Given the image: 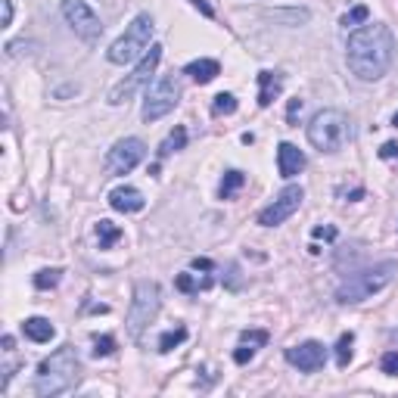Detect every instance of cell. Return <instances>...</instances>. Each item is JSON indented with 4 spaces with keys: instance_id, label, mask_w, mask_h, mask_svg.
<instances>
[{
    "instance_id": "obj_1",
    "label": "cell",
    "mask_w": 398,
    "mask_h": 398,
    "mask_svg": "<svg viewBox=\"0 0 398 398\" xmlns=\"http://www.w3.org/2000/svg\"><path fill=\"white\" fill-rule=\"evenodd\" d=\"M345 60H349L352 75H358L361 81H376L389 72L395 60V38L386 25H361L358 32L349 34L345 44Z\"/></svg>"
},
{
    "instance_id": "obj_2",
    "label": "cell",
    "mask_w": 398,
    "mask_h": 398,
    "mask_svg": "<svg viewBox=\"0 0 398 398\" xmlns=\"http://www.w3.org/2000/svg\"><path fill=\"white\" fill-rule=\"evenodd\" d=\"M78 380H81V361H78L72 345H62L50 358L41 361L38 376H34V392L53 398V395L72 392L78 386Z\"/></svg>"
},
{
    "instance_id": "obj_3",
    "label": "cell",
    "mask_w": 398,
    "mask_h": 398,
    "mask_svg": "<svg viewBox=\"0 0 398 398\" xmlns=\"http://www.w3.org/2000/svg\"><path fill=\"white\" fill-rule=\"evenodd\" d=\"M352 137V121L339 110H321L308 121V140L321 153H339Z\"/></svg>"
},
{
    "instance_id": "obj_4",
    "label": "cell",
    "mask_w": 398,
    "mask_h": 398,
    "mask_svg": "<svg viewBox=\"0 0 398 398\" xmlns=\"http://www.w3.org/2000/svg\"><path fill=\"white\" fill-rule=\"evenodd\" d=\"M395 271H398L395 262H380V265L367 267V271L349 274V280L336 289V302H343V305H354V302H361V299H367V296L380 293V289L392 280Z\"/></svg>"
},
{
    "instance_id": "obj_5",
    "label": "cell",
    "mask_w": 398,
    "mask_h": 398,
    "mask_svg": "<svg viewBox=\"0 0 398 398\" xmlns=\"http://www.w3.org/2000/svg\"><path fill=\"white\" fill-rule=\"evenodd\" d=\"M153 32H156L153 16H150V13H140V16L128 25V32L110 47V62H115V66H125V62H134L137 56H143V53H147V47H150Z\"/></svg>"
},
{
    "instance_id": "obj_6",
    "label": "cell",
    "mask_w": 398,
    "mask_h": 398,
    "mask_svg": "<svg viewBox=\"0 0 398 398\" xmlns=\"http://www.w3.org/2000/svg\"><path fill=\"white\" fill-rule=\"evenodd\" d=\"M159 305H162V293H159L156 280H137L131 311H128V333L134 339H140L143 330L153 324V317L159 314Z\"/></svg>"
},
{
    "instance_id": "obj_7",
    "label": "cell",
    "mask_w": 398,
    "mask_h": 398,
    "mask_svg": "<svg viewBox=\"0 0 398 398\" xmlns=\"http://www.w3.org/2000/svg\"><path fill=\"white\" fill-rule=\"evenodd\" d=\"M178 100H180V84L175 78H159L153 88L147 91V100H143V112H140L143 121L153 125V121L165 119L178 106Z\"/></svg>"
},
{
    "instance_id": "obj_8",
    "label": "cell",
    "mask_w": 398,
    "mask_h": 398,
    "mask_svg": "<svg viewBox=\"0 0 398 398\" xmlns=\"http://www.w3.org/2000/svg\"><path fill=\"white\" fill-rule=\"evenodd\" d=\"M62 16L72 25V32L81 41H88V44H97L103 38V22L84 0H62Z\"/></svg>"
},
{
    "instance_id": "obj_9",
    "label": "cell",
    "mask_w": 398,
    "mask_h": 398,
    "mask_svg": "<svg viewBox=\"0 0 398 398\" xmlns=\"http://www.w3.org/2000/svg\"><path fill=\"white\" fill-rule=\"evenodd\" d=\"M159 60H162V47L153 44V47L147 50V53H143V60L137 62V69L131 72V75H128L125 81H121V84H115V88L110 91V103H112V106H121V103H125V100H131V97H134V91L140 88L143 81H150V75H153V72H156Z\"/></svg>"
},
{
    "instance_id": "obj_10",
    "label": "cell",
    "mask_w": 398,
    "mask_h": 398,
    "mask_svg": "<svg viewBox=\"0 0 398 398\" xmlns=\"http://www.w3.org/2000/svg\"><path fill=\"white\" fill-rule=\"evenodd\" d=\"M302 199H305L302 187L289 184L286 190H280V197L274 199L271 206L258 212V224H262V227H277V224H284L286 218H293V212L302 206Z\"/></svg>"
},
{
    "instance_id": "obj_11",
    "label": "cell",
    "mask_w": 398,
    "mask_h": 398,
    "mask_svg": "<svg viewBox=\"0 0 398 398\" xmlns=\"http://www.w3.org/2000/svg\"><path fill=\"white\" fill-rule=\"evenodd\" d=\"M143 156H147L143 140H137V137H125V140H119L110 150V156H106V168H110L112 175H128V171H134L137 165H140Z\"/></svg>"
},
{
    "instance_id": "obj_12",
    "label": "cell",
    "mask_w": 398,
    "mask_h": 398,
    "mask_svg": "<svg viewBox=\"0 0 398 398\" xmlns=\"http://www.w3.org/2000/svg\"><path fill=\"white\" fill-rule=\"evenodd\" d=\"M286 361L293 367H299L302 373H314L324 367V361H327V349H324L317 339H308V343H299L293 345V349H286Z\"/></svg>"
},
{
    "instance_id": "obj_13",
    "label": "cell",
    "mask_w": 398,
    "mask_h": 398,
    "mask_svg": "<svg viewBox=\"0 0 398 398\" xmlns=\"http://www.w3.org/2000/svg\"><path fill=\"white\" fill-rule=\"evenodd\" d=\"M110 206L115 212H125V215H134L140 212L143 206H147V199H143V193L137 190V187H115L110 193Z\"/></svg>"
},
{
    "instance_id": "obj_14",
    "label": "cell",
    "mask_w": 398,
    "mask_h": 398,
    "mask_svg": "<svg viewBox=\"0 0 398 398\" xmlns=\"http://www.w3.org/2000/svg\"><path fill=\"white\" fill-rule=\"evenodd\" d=\"M277 168L284 178H296L302 168H305V153L293 143H280L277 147Z\"/></svg>"
},
{
    "instance_id": "obj_15",
    "label": "cell",
    "mask_w": 398,
    "mask_h": 398,
    "mask_svg": "<svg viewBox=\"0 0 398 398\" xmlns=\"http://www.w3.org/2000/svg\"><path fill=\"white\" fill-rule=\"evenodd\" d=\"M267 343V330H243L240 336V349L234 352V361L237 364H249L256 358V352Z\"/></svg>"
},
{
    "instance_id": "obj_16",
    "label": "cell",
    "mask_w": 398,
    "mask_h": 398,
    "mask_svg": "<svg viewBox=\"0 0 398 398\" xmlns=\"http://www.w3.org/2000/svg\"><path fill=\"white\" fill-rule=\"evenodd\" d=\"M284 91V75L280 72H258V106H271Z\"/></svg>"
},
{
    "instance_id": "obj_17",
    "label": "cell",
    "mask_w": 398,
    "mask_h": 398,
    "mask_svg": "<svg viewBox=\"0 0 398 398\" xmlns=\"http://www.w3.org/2000/svg\"><path fill=\"white\" fill-rule=\"evenodd\" d=\"M184 75H190L197 84H208L221 75V66L215 60H197V62H187L184 66Z\"/></svg>"
},
{
    "instance_id": "obj_18",
    "label": "cell",
    "mask_w": 398,
    "mask_h": 398,
    "mask_svg": "<svg viewBox=\"0 0 398 398\" xmlns=\"http://www.w3.org/2000/svg\"><path fill=\"white\" fill-rule=\"evenodd\" d=\"M22 333L32 343H50V339L56 336V327L47 321V317H28L22 324Z\"/></svg>"
},
{
    "instance_id": "obj_19",
    "label": "cell",
    "mask_w": 398,
    "mask_h": 398,
    "mask_svg": "<svg viewBox=\"0 0 398 398\" xmlns=\"http://www.w3.org/2000/svg\"><path fill=\"white\" fill-rule=\"evenodd\" d=\"M184 147H187V128L178 125L175 131H171L162 143H159V159H168L171 153H178V150H184Z\"/></svg>"
},
{
    "instance_id": "obj_20",
    "label": "cell",
    "mask_w": 398,
    "mask_h": 398,
    "mask_svg": "<svg viewBox=\"0 0 398 398\" xmlns=\"http://www.w3.org/2000/svg\"><path fill=\"white\" fill-rule=\"evenodd\" d=\"M97 240H100V249H112L121 240V227L112 221H97Z\"/></svg>"
},
{
    "instance_id": "obj_21",
    "label": "cell",
    "mask_w": 398,
    "mask_h": 398,
    "mask_svg": "<svg viewBox=\"0 0 398 398\" xmlns=\"http://www.w3.org/2000/svg\"><path fill=\"white\" fill-rule=\"evenodd\" d=\"M265 19H274V22H286V25H299V22H308L311 13H308V10H271V13H265Z\"/></svg>"
},
{
    "instance_id": "obj_22",
    "label": "cell",
    "mask_w": 398,
    "mask_h": 398,
    "mask_svg": "<svg viewBox=\"0 0 398 398\" xmlns=\"http://www.w3.org/2000/svg\"><path fill=\"white\" fill-rule=\"evenodd\" d=\"M246 184V175L243 171H237V168H230V171H224V180H221V187H218V193H221V199H230L237 190Z\"/></svg>"
},
{
    "instance_id": "obj_23",
    "label": "cell",
    "mask_w": 398,
    "mask_h": 398,
    "mask_svg": "<svg viewBox=\"0 0 398 398\" xmlns=\"http://www.w3.org/2000/svg\"><path fill=\"white\" fill-rule=\"evenodd\" d=\"M352 345H354V333H343L339 336V343H336V364L343 367H349V361H352Z\"/></svg>"
},
{
    "instance_id": "obj_24",
    "label": "cell",
    "mask_w": 398,
    "mask_h": 398,
    "mask_svg": "<svg viewBox=\"0 0 398 398\" xmlns=\"http://www.w3.org/2000/svg\"><path fill=\"white\" fill-rule=\"evenodd\" d=\"M175 286L180 289V293H199V289H208L212 286V277H202V280H193L190 274H178Z\"/></svg>"
},
{
    "instance_id": "obj_25",
    "label": "cell",
    "mask_w": 398,
    "mask_h": 398,
    "mask_svg": "<svg viewBox=\"0 0 398 398\" xmlns=\"http://www.w3.org/2000/svg\"><path fill=\"white\" fill-rule=\"evenodd\" d=\"M62 280V271L60 267H44V271H38L34 274V286L38 289H53L56 284Z\"/></svg>"
},
{
    "instance_id": "obj_26",
    "label": "cell",
    "mask_w": 398,
    "mask_h": 398,
    "mask_svg": "<svg viewBox=\"0 0 398 398\" xmlns=\"http://www.w3.org/2000/svg\"><path fill=\"white\" fill-rule=\"evenodd\" d=\"M237 112V97L234 93H218L212 100V115H234Z\"/></svg>"
},
{
    "instance_id": "obj_27",
    "label": "cell",
    "mask_w": 398,
    "mask_h": 398,
    "mask_svg": "<svg viewBox=\"0 0 398 398\" xmlns=\"http://www.w3.org/2000/svg\"><path fill=\"white\" fill-rule=\"evenodd\" d=\"M187 339V330L184 327H175V330H168V333H162L159 336V352H171L175 345H180Z\"/></svg>"
},
{
    "instance_id": "obj_28",
    "label": "cell",
    "mask_w": 398,
    "mask_h": 398,
    "mask_svg": "<svg viewBox=\"0 0 398 398\" xmlns=\"http://www.w3.org/2000/svg\"><path fill=\"white\" fill-rule=\"evenodd\" d=\"M112 352H115L112 336H93V354H97V358H110Z\"/></svg>"
},
{
    "instance_id": "obj_29",
    "label": "cell",
    "mask_w": 398,
    "mask_h": 398,
    "mask_svg": "<svg viewBox=\"0 0 398 398\" xmlns=\"http://www.w3.org/2000/svg\"><path fill=\"white\" fill-rule=\"evenodd\" d=\"M367 16H371V10H367V6H354L352 13H345V16H343V25L345 28L361 25V22H367Z\"/></svg>"
},
{
    "instance_id": "obj_30",
    "label": "cell",
    "mask_w": 398,
    "mask_h": 398,
    "mask_svg": "<svg viewBox=\"0 0 398 398\" xmlns=\"http://www.w3.org/2000/svg\"><path fill=\"white\" fill-rule=\"evenodd\" d=\"M380 367H383V373L395 376V373H398V352H386V354H383Z\"/></svg>"
},
{
    "instance_id": "obj_31",
    "label": "cell",
    "mask_w": 398,
    "mask_h": 398,
    "mask_svg": "<svg viewBox=\"0 0 398 398\" xmlns=\"http://www.w3.org/2000/svg\"><path fill=\"white\" fill-rule=\"evenodd\" d=\"M380 159H386V162H395V159H398V143H395V140L383 143V147H380Z\"/></svg>"
},
{
    "instance_id": "obj_32",
    "label": "cell",
    "mask_w": 398,
    "mask_h": 398,
    "mask_svg": "<svg viewBox=\"0 0 398 398\" xmlns=\"http://www.w3.org/2000/svg\"><path fill=\"white\" fill-rule=\"evenodd\" d=\"M299 112H302V100H289V110H286L289 125H299Z\"/></svg>"
},
{
    "instance_id": "obj_33",
    "label": "cell",
    "mask_w": 398,
    "mask_h": 398,
    "mask_svg": "<svg viewBox=\"0 0 398 398\" xmlns=\"http://www.w3.org/2000/svg\"><path fill=\"white\" fill-rule=\"evenodd\" d=\"M0 6H4V25L0 28H10L13 25V0H0Z\"/></svg>"
},
{
    "instance_id": "obj_34",
    "label": "cell",
    "mask_w": 398,
    "mask_h": 398,
    "mask_svg": "<svg viewBox=\"0 0 398 398\" xmlns=\"http://www.w3.org/2000/svg\"><path fill=\"white\" fill-rule=\"evenodd\" d=\"M190 4L197 6V10H199V13H202V16H206V19H215V10H212V6L206 4V0H190Z\"/></svg>"
},
{
    "instance_id": "obj_35",
    "label": "cell",
    "mask_w": 398,
    "mask_h": 398,
    "mask_svg": "<svg viewBox=\"0 0 398 398\" xmlns=\"http://www.w3.org/2000/svg\"><path fill=\"white\" fill-rule=\"evenodd\" d=\"M314 237L317 240H321V237L324 240H336V227H314Z\"/></svg>"
},
{
    "instance_id": "obj_36",
    "label": "cell",
    "mask_w": 398,
    "mask_h": 398,
    "mask_svg": "<svg viewBox=\"0 0 398 398\" xmlns=\"http://www.w3.org/2000/svg\"><path fill=\"white\" fill-rule=\"evenodd\" d=\"M339 193H343L345 199H352V202H354V199H361V197H364V187H354V190H349V193H345V190H339Z\"/></svg>"
},
{
    "instance_id": "obj_37",
    "label": "cell",
    "mask_w": 398,
    "mask_h": 398,
    "mask_svg": "<svg viewBox=\"0 0 398 398\" xmlns=\"http://www.w3.org/2000/svg\"><path fill=\"white\" fill-rule=\"evenodd\" d=\"M193 267H197V271H212V262H208V258H193Z\"/></svg>"
},
{
    "instance_id": "obj_38",
    "label": "cell",
    "mask_w": 398,
    "mask_h": 398,
    "mask_svg": "<svg viewBox=\"0 0 398 398\" xmlns=\"http://www.w3.org/2000/svg\"><path fill=\"white\" fill-rule=\"evenodd\" d=\"M392 125H395V128H398V112H395V115H392Z\"/></svg>"
},
{
    "instance_id": "obj_39",
    "label": "cell",
    "mask_w": 398,
    "mask_h": 398,
    "mask_svg": "<svg viewBox=\"0 0 398 398\" xmlns=\"http://www.w3.org/2000/svg\"><path fill=\"white\" fill-rule=\"evenodd\" d=\"M392 339H398V330H395V333H392Z\"/></svg>"
}]
</instances>
